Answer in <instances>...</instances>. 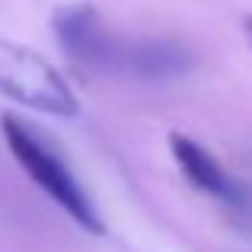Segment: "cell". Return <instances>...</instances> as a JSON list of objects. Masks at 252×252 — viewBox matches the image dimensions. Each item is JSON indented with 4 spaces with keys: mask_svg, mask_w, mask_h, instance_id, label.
Returning a JSON list of instances; mask_svg holds the SVG:
<instances>
[{
    "mask_svg": "<svg viewBox=\"0 0 252 252\" xmlns=\"http://www.w3.org/2000/svg\"><path fill=\"white\" fill-rule=\"evenodd\" d=\"M0 134H3L6 147H10L13 160L23 166V172L77 223L86 233L99 236L105 233V223L99 217L96 204L90 201L86 189L77 182V176L70 166L61 160L58 150H51V144L42 141L38 131H32L26 122H19L16 115H0Z\"/></svg>",
    "mask_w": 252,
    "mask_h": 252,
    "instance_id": "cell-1",
    "label": "cell"
},
{
    "mask_svg": "<svg viewBox=\"0 0 252 252\" xmlns=\"http://www.w3.org/2000/svg\"><path fill=\"white\" fill-rule=\"evenodd\" d=\"M0 93L51 118L80 115V102L67 77L42 51L13 38H0Z\"/></svg>",
    "mask_w": 252,
    "mask_h": 252,
    "instance_id": "cell-2",
    "label": "cell"
},
{
    "mask_svg": "<svg viewBox=\"0 0 252 252\" xmlns=\"http://www.w3.org/2000/svg\"><path fill=\"white\" fill-rule=\"evenodd\" d=\"M51 29H55L61 51L83 70H115L118 67V42L109 32L102 13L93 3H70L51 16Z\"/></svg>",
    "mask_w": 252,
    "mask_h": 252,
    "instance_id": "cell-3",
    "label": "cell"
},
{
    "mask_svg": "<svg viewBox=\"0 0 252 252\" xmlns=\"http://www.w3.org/2000/svg\"><path fill=\"white\" fill-rule=\"evenodd\" d=\"M169 154H172V160H176V166L182 169V176L189 179L198 191L214 195L227 204L243 201V191H240V185L233 182V176H230L195 137L182 134V131H172L169 134Z\"/></svg>",
    "mask_w": 252,
    "mask_h": 252,
    "instance_id": "cell-4",
    "label": "cell"
},
{
    "mask_svg": "<svg viewBox=\"0 0 252 252\" xmlns=\"http://www.w3.org/2000/svg\"><path fill=\"white\" fill-rule=\"evenodd\" d=\"M191 51L182 42L169 38H141V42H122L118 48V67L122 74L147 77V80H166L179 77L191 67Z\"/></svg>",
    "mask_w": 252,
    "mask_h": 252,
    "instance_id": "cell-5",
    "label": "cell"
},
{
    "mask_svg": "<svg viewBox=\"0 0 252 252\" xmlns=\"http://www.w3.org/2000/svg\"><path fill=\"white\" fill-rule=\"evenodd\" d=\"M243 35H246V42H249V48H252V13H249V16H243Z\"/></svg>",
    "mask_w": 252,
    "mask_h": 252,
    "instance_id": "cell-6",
    "label": "cell"
}]
</instances>
